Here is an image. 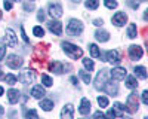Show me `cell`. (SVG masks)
Segmentation results:
<instances>
[{
    "mask_svg": "<svg viewBox=\"0 0 148 119\" xmlns=\"http://www.w3.org/2000/svg\"><path fill=\"white\" fill-rule=\"evenodd\" d=\"M19 98H21V92L18 91V89H9L8 91V100H9V103L10 104H15V103H18L19 101Z\"/></svg>",
    "mask_w": 148,
    "mask_h": 119,
    "instance_id": "cell-17",
    "label": "cell"
},
{
    "mask_svg": "<svg viewBox=\"0 0 148 119\" xmlns=\"http://www.w3.org/2000/svg\"><path fill=\"white\" fill-rule=\"evenodd\" d=\"M24 118L25 119H39V115H37V112L34 109H24Z\"/></svg>",
    "mask_w": 148,
    "mask_h": 119,
    "instance_id": "cell-25",
    "label": "cell"
},
{
    "mask_svg": "<svg viewBox=\"0 0 148 119\" xmlns=\"http://www.w3.org/2000/svg\"><path fill=\"white\" fill-rule=\"evenodd\" d=\"M111 21H113V24L116 27H123L126 24V21H127V15L125 14V12H117Z\"/></svg>",
    "mask_w": 148,
    "mask_h": 119,
    "instance_id": "cell-14",
    "label": "cell"
},
{
    "mask_svg": "<svg viewBox=\"0 0 148 119\" xmlns=\"http://www.w3.org/2000/svg\"><path fill=\"white\" fill-rule=\"evenodd\" d=\"M126 3H127L132 9H138V8H139V2H136V0H126Z\"/></svg>",
    "mask_w": 148,
    "mask_h": 119,
    "instance_id": "cell-36",
    "label": "cell"
},
{
    "mask_svg": "<svg viewBox=\"0 0 148 119\" xmlns=\"http://www.w3.org/2000/svg\"><path fill=\"white\" fill-rule=\"evenodd\" d=\"M95 37L98 42H107V40H110V33L105 30H96Z\"/></svg>",
    "mask_w": 148,
    "mask_h": 119,
    "instance_id": "cell-19",
    "label": "cell"
},
{
    "mask_svg": "<svg viewBox=\"0 0 148 119\" xmlns=\"http://www.w3.org/2000/svg\"><path fill=\"white\" fill-rule=\"evenodd\" d=\"M40 107L45 112H51L53 109V101L52 100H42L40 101Z\"/></svg>",
    "mask_w": 148,
    "mask_h": 119,
    "instance_id": "cell-23",
    "label": "cell"
},
{
    "mask_svg": "<svg viewBox=\"0 0 148 119\" xmlns=\"http://www.w3.org/2000/svg\"><path fill=\"white\" fill-rule=\"evenodd\" d=\"M67 33L70 36H80L83 33V24L79 19H70L67 26Z\"/></svg>",
    "mask_w": 148,
    "mask_h": 119,
    "instance_id": "cell-3",
    "label": "cell"
},
{
    "mask_svg": "<svg viewBox=\"0 0 148 119\" xmlns=\"http://www.w3.org/2000/svg\"><path fill=\"white\" fill-rule=\"evenodd\" d=\"M147 18H148V10H145V14H144V19L147 21Z\"/></svg>",
    "mask_w": 148,
    "mask_h": 119,
    "instance_id": "cell-48",
    "label": "cell"
},
{
    "mask_svg": "<svg viewBox=\"0 0 148 119\" xmlns=\"http://www.w3.org/2000/svg\"><path fill=\"white\" fill-rule=\"evenodd\" d=\"M127 37L129 39L138 37V27H136V24H129V27H127Z\"/></svg>",
    "mask_w": 148,
    "mask_h": 119,
    "instance_id": "cell-22",
    "label": "cell"
},
{
    "mask_svg": "<svg viewBox=\"0 0 148 119\" xmlns=\"http://www.w3.org/2000/svg\"><path fill=\"white\" fill-rule=\"evenodd\" d=\"M6 64H8L10 68H19V67H22V64H24V59H22V57H19V55H16V54H10V55L8 57V59H6Z\"/></svg>",
    "mask_w": 148,
    "mask_h": 119,
    "instance_id": "cell-6",
    "label": "cell"
},
{
    "mask_svg": "<svg viewBox=\"0 0 148 119\" xmlns=\"http://www.w3.org/2000/svg\"><path fill=\"white\" fill-rule=\"evenodd\" d=\"M98 104H99V107H107L108 106V98L104 97V95H99V97H98Z\"/></svg>",
    "mask_w": 148,
    "mask_h": 119,
    "instance_id": "cell-34",
    "label": "cell"
},
{
    "mask_svg": "<svg viewBox=\"0 0 148 119\" xmlns=\"http://www.w3.org/2000/svg\"><path fill=\"white\" fill-rule=\"evenodd\" d=\"M125 119H130V118H125Z\"/></svg>",
    "mask_w": 148,
    "mask_h": 119,
    "instance_id": "cell-54",
    "label": "cell"
},
{
    "mask_svg": "<svg viewBox=\"0 0 148 119\" xmlns=\"http://www.w3.org/2000/svg\"><path fill=\"white\" fill-rule=\"evenodd\" d=\"M61 46H62L64 52H65L70 58H73V59H77V58H80V57L83 55L82 48L73 45V43H70V42H62V43H61Z\"/></svg>",
    "mask_w": 148,
    "mask_h": 119,
    "instance_id": "cell-1",
    "label": "cell"
},
{
    "mask_svg": "<svg viewBox=\"0 0 148 119\" xmlns=\"http://www.w3.org/2000/svg\"><path fill=\"white\" fill-rule=\"evenodd\" d=\"M79 112H80V115H83V116L90 113V101H89L88 98H82L80 107H79Z\"/></svg>",
    "mask_w": 148,
    "mask_h": 119,
    "instance_id": "cell-18",
    "label": "cell"
},
{
    "mask_svg": "<svg viewBox=\"0 0 148 119\" xmlns=\"http://www.w3.org/2000/svg\"><path fill=\"white\" fill-rule=\"evenodd\" d=\"M49 70L56 73V75H61V73H64L65 70H71V66L70 64H62L61 61H53V63L49 64Z\"/></svg>",
    "mask_w": 148,
    "mask_h": 119,
    "instance_id": "cell-7",
    "label": "cell"
},
{
    "mask_svg": "<svg viewBox=\"0 0 148 119\" xmlns=\"http://www.w3.org/2000/svg\"><path fill=\"white\" fill-rule=\"evenodd\" d=\"M21 36H22V40L25 42V43H30V39H28V36L25 34V30H24V26H21Z\"/></svg>",
    "mask_w": 148,
    "mask_h": 119,
    "instance_id": "cell-38",
    "label": "cell"
},
{
    "mask_svg": "<svg viewBox=\"0 0 148 119\" xmlns=\"http://www.w3.org/2000/svg\"><path fill=\"white\" fill-rule=\"evenodd\" d=\"M79 76L83 79L84 83H90V80H92L90 73H88V71H84V70H80V71H79Z\"/></svg>",
    "mask_w": 148,
    "mask_h": 119,
    "instance_id": "cell-27",
    "label": "cell"
},
{
    "mask_svg": "<svg viewBox=\"0 0 148 119\" xmlns=\"http://www.w3.org/2000/svg\"><path fill=\"white\" fill-rule=\"evenodd\" d=\"M3 6H5L6 10H10V9H12V2H10V0H5V2H3Z\"/></svg>",
    "mask_w": 148,
    "mask_h": 119,
    "instance_id": "cell-43",
    "label": "cell"
},
{
    "mask_svg": "<svg viewBox=\"0 0 148 119\" xmlns=\"http://www.w3.org/2000/svg\"><path fill=\"white\" fill-rule=\"evenodd\" d=\"M47 28L51 30L55 36H61L62 34V24H61L58 19H52L47 22Z\"/></svg>",
    "mask_w": 148,
    "mask_h": 119,
    "instance_id": "cell-12",
    "label": "cell"
},
{
    "mask_svg": "<svg viewBox=\"0 0 148 119\" xmlns=\"http://www.w3.org/2000/svg\"><path fill=\"white\" fill-rule=\"evenodd\" d=\"M86 8L88 9H98L99 6V0H86Z\"/></svg>",
    "mask_w": 148,
    "mask_h": 119,
    "instance_id": "cell-28",
    "label": "cell"
},
{
    "mask_svg": "<svg viewBox=\"0 0 148 119\" xmlns=\"http://www.w3.org/2000/svg\"><path fill=\"white\" fill-rule=\"evenodd\" d=\"M104 5L108 9H116L117 8V0H104Z\"/></svg>",
    "mask_w": 148,
    "mask_h": 119,
    "instance_id": "cell-33",
    "label": "cell"
},
{
    "mask_svg": "<svg viewBox=\"0 0 148 119\" xmlns=\"http://www.w3.org/2000/svg\"><path fill=\"white\" fill-rule=\"evenodd\" d=\"M61 119H74V107L73 104H65L61 110Z\"/></svg>",
    "mask_w": 148,
    "mask_h": 119,
    "instance_id": "cell-15",
    "label": "cell"
},
{
    "mask_svg": "<svg viewBox=\"0 0 148 119\" xmlns=\"http://www.w3.org/2000/svg\"><path fill=\"white\" fill-rule=\"evenodd\" d=\"M102 24H104L102 19H93V26H96V27H101Z\"/></svg>",
    "mask_w": 148,
    "mask_h": 119,
    "instance_id": "cell-45",
    "label": "cell"
},
{
    "mask_svg": "<svg viewBox=\"0 0 148 119\" xmlns=\"http://www.w3.org/2000/svg\"><path fill=\"white\" fill-rule=\"evenodd\" d=\"M99 58H102V61H108L113 64H120V61H121L120 54L117 51H107L104 54H99Z\"/></svg>",
    "mask_w": 148,
    "mask_h": 119,
    "instance_id": "cell-4",
    "label": "cell"
},
{
    "mask_svg": "<svg viewBox=\"0 0 148 119\" xmlns=\"http://www.w3.org/2000/svg\"><path fill=\"white\" fill-rule=\"evenodd\" d=\"M0 18H2V12H0Z\"/></svg>",
    "mask_w": 148,
    "mask_h": 119,
    "instance_id": "cell-52",
    "label": "cell"
},
{
    "mask_svg": "<svg viewBox=\"0 0 148 119\" xmlns=\"http://www.w3.org/2000/svg\"><path fill=\"white\" fill-rule=\"evenodd\" d=\"M113 109H114V110H117V112L121 115L123 112L126 110V107H125V104H121V103H114V107H113Z\"/></svg>",
    "mask_w": 148,
    "mask_h": 119,
    "instance_id": "cell-35",
    "label": "cell"
},
{
    "mask_svg": "<svg viewBox=\"0 0 148 119\" xmlns=\"http://www.w3.org/2000/svg\"><path fill=\"white\" fill-rule=\"evenodd\" d=\"M133 71H135V76L139 77V79H147V76H148V73H147V68H145L144 66H136Z\"/></svg>",
    "mask_w": 148,
    "mask_h": 119,
    "instance_id": "cell-21",
    "label": "cell"
},
{
    "mask_svg": "<svg viewBox=\"0 0 148 119\" xmlns=\"http://www.w3.org/2000/svg\"><path fill=\"white\" fill-rule=\"evenodd\" d=\"M108 76H110V70H107V68H102V70H99V73H98V76H96V79H95V88L102 91L104 85L107 83V79H108Z\"/></svg>",
    "mask_w": 148,
    "mask_h": 119,
    "instance_id": "cell-5",
    "label": "cell"
},
{
    "mask_svg": "<svg viewBox=\"0 0 148 119\" xmlns=\"http://www.w3.org/2000/svg\"><path fill=\"white\" fill-rule=\"evenodd\" d=\"M102 91H105L108 95H113V97H116L117 92H119V88H117L116 83H113V82H108V80H107V83L104 85Z\"/></svg>",
    "mask_w": 148,
    "mask_h": 119,
    "instance_id": "cell-16",
    "label": "cell"
},
{
    "mask_svg": "<svg viewBox=\"0 0 148 119\" xmlns=\"http://www.w3.org/2000/svg\"><path fill=\"white\" fill-rule=\"evenodd\" d=\"M30 2H34V0H30Z\"/></svg>",
    "mask_w": 148,
    "mask_h": 119,
    "instance_id": "cell-55",
    "label": "cell"
},
{
    "mask_svg": "<svg viewBox=\"0 0 148 119\" xmlns=\"http://www.w3.org/2000/svg\"><path fill=\"white\" fill-rule=\"evenodd\" d=\"M141 97H142V103L147 106V104H148V91H144Z\"/></svg>",
    "mask_w": 148,
    "mask_h": 119,
    "instance_id": "cell-41",
    "label": "cell"
},
{
    "mask_svg": "<svg viewBox=\"0 0 148 119\" xmlns=\"http://www.w3.org/2000/svg\"><path fill=\"white\" fill-rule=\"evenodd\" d=\"M83 66H84V68L88 70V71H92L93 67H95L93 61H92V59H89V58H84V59H83Z\"/></svg>",
    "mask_w": 148,
    "mask_h": 119,
    "instance_id": "cell-29",
    "label": "cell"
},
{
    "mask_svg": "<svg viewBox=\"0 0 148 119\" xmlns=\"http://www.w3.org/2000/svg\"><path fill=\"white\" fill-rule=\"evenodd\" d=\"M3 91H5V89H3V86H0V95H3Z\"/></svg>",
    "mask_w": 148,
    "mask_h": 119,
    "instance_id": "cell-49",
    "label": "cell"
},
{
    "mask_svg": "<svg viewBox=\"0 0 148 119\" xmlns=\"http://www.w3.org/2000/svg\"><path fill=\"white\" fill-rule=\"evenodd\" d=\"M126 86H127L129 89L138 88V80H136V77H135V76H129V77L126 79Z\"/></svg>",
    "mask_w": 148,
    "mask_h": 119,
    "instance_id": "cell-24",
    "label": "cell"
},
{
    "mask_svg": "<svg viewBox=\"0 0 148 119\" xmlns=\"http://www.w3.org/2000/svg\"><path fill=\"white\" fill-rule=\"evenodd\" d=\"M3 113H5V109H3V107H2V106H0V116H2Z\"/></svg>",
    "mask_w": 148,
    "mask_h": 119,
    "instance_id": "cell-47",
    "label": "cell"
},
{
    "mask_svg": "<svg viewBox=\"0 0 148 119\" xmlns=\"http://www.w3.org/2000/svg\"><path fill=\"white\" fill-rule=\"evenodd\" d=\"M89 51H90V55H92L93 58H99L101 51H99V48H98L95 43H90V45H89Z\"/></svg>",
    "mask_w": 148,
    "mask_h": 119,
    "instance_id": "cell-26",
    "label": "cell"
},
{
    "mask_svg": "<svg viewBox=\"0 0 148 119\" xmlns=\"http://www.w3.org/2000/svg\"><path fill=\"white\" fill-rule=\"evenodd\" d=\"M37 19H39L40 22H42V21H45V10H43V9H40V10H39V14H37Z\"/></svg>",
    "mask_w": 148,
    "mask_h": 119,
    "instance_id": "cell-42",
    "label": "cell"
},
{
    "mask_svg": "<svg viewBox=\"0 0 148 119\" xmlns=\"http://www.w3.org/2000/svg\"><path fill=\"white\" fill-rule=\"evenodd\" d=\"M24 10H25V12L34 10V5H33V3H25V5H24Z\"/></svg>",
    "mask_w": 148,
    "mask_h": 119,
    "instance_id": "cell-40",
    "label": "cell"
},
{
    "mask_svg": "<svg viewBox=\"0 0 148 119\" xmlns=\"http://www.w3.org/2000/svg\"><path fill=\"white\" fill-rule=\"evenodd\" d=\"M42 83L45 86H52L53 85V80L51 76H47V75H42Z\"/></svg>",
    "mask_w": 148,
    "mask_h": 119,
    "instance_id": "cell-30",
    "label": "cell"
},
{
    "mask_svg": "<svg viewBox=\"0 0 148 119\" xmlns=\"http://www.w3.org/2000/svg\"><path fill=\"white\" fill-rule=\"evenodd\" d=\"M126 112L129 113H136L139 109V101H138V94L136 92H130L127 95V100H126Z\"/></svg>",
    "mask_w": 148,
    "mask_h": 119,
    "instance_id": "cell-2",
    "label": "cell"
},
{
    "mask_svg": "<svg viewBox=\"0 0 148 119\" xmlns=\"http://www.w3.org/2000/svg\"><path fill=\"white\" fill-rule=\"evenodd\" d=\"M3 42L6 43V46H10V48H15L18 45V39H16L14 30H10V28L6 30V37L3 39Z\"/></svg>",
    "mask_w": 148,
    "mask_h": 119,
    "instance_id": "cell-11",
    "label": "cell"
},
{
    "mask_svg": "<svg viewBox=\"0 0 148 119\" xmlns=\"http://www.w3.org/2000/svg\"><path fill=\"white\" fill-rule=\"evenodd\" d=\"M71 82H73V85H77V83H79V79L76 77V76H71V79H70Z\"/></svg>",
    "mask_w": 148,
    "mask_h": 119,
    "instance_id": "cell-46",
    "label": "cell"
},
{
    "mask_svg": "<svg viewBox=\"0 0 148 119\" xmlns=\"http://www.w3.org/2000/svg\"><path fill=\"white\" fill-rule=\"evenodd\" d=\"M5 55H6V46H2L0 48V61L5 58Z\"/></svg>",
    "mask_w": 148,
    "mask_h": 119,
    "instance_id": "cell-44",
    "label": "cell"
},
{
    "mask_svg": "<svg viewBox=\"0 0 148 119\" xmlns=\"http://www.w3.org/2000/svg\"><path fill=\"white\" fill-rule=\"evenodd\" d=\"M71 2H74V3H80L82 0H71Z\"/></svg>",
    "mask_w": 148,
    "mask_h": 119,
    "instance_id": "cell-50",
    "label": "cell"
},
{
    "mask_svg": "<svg viewBox=\"0 0 148 119\" xmlns=\"http://www.w3.org/2000/svg\"><path fill=\"white\" fill-rule=\"evenodd\" d=\"M15 2H21V0H15Z\"/></svg>",
    "mask_w": 148,
    "mask_h": 119,
    "instance_id": "cell-53",
    "label": "cell"
},
{
    "mask_svg": "<svg viewBox=\"0 0 148 119\" xmlns=\"http://www.w3.org/2000/svg\"><path fill=\"white\" fill-rule=\"evenodd\" d=\"M3 76V73H2V70H0V77H2Z\"/></svg>",
    "mask_w": 148,
    "mask_h": 119,
    "instance_id": "cell-51",
    "label": "cell"
},
{
    "mask_svg": "<svg viewBox=\"0 0 148 119\" xmlns=\"http://www.w3.org/2000/svg\"><path fill=\"white\" fill-rule=\"evenodd\" d=\"M144 55V51L142 48L138 46V45H130L129 46V57L130 59H133V61H136V59H141Z\"/></svg>",
    "mask_w": 148,
    "mask_h": 119,
    "instance_id": "cell-9",
    "label": "cell"
},
{
    "mask_svg": "<svg viewBox=\"0 0 148 119\" xmlns=\"http://www.w3.org/2000/svg\"><path fill=\"white\" fill-rule=\"evenodd\" d=\"M49 15H51L52 18H61L62 17V6L61 5H58V3H51L49 5Z\"/></svg>",
    "mask_w": 148,
    "mask_h": 119,
    "instance_id": "cell-13",
    "label": "cell"
},
{
    "mask_svg": "<svg viewBox=\"0 0 148 119\" xmlns=\"http://www.w3.org/2000/svg\"><path fill=\"white\" fill-rule=\"evenodd\" d=\"M34 77H36V73H34L33 70H30V68L21 71V75H19V80L24 83V85H28V83H31V82L34 80Z\"/></svg>",
    "mask_w": 148,
    "mask_h": 119,
    "instance_id": "cell-10",
    "label": "cell"
},
{
    "mask_svg": "<svg viewBox=\"0 0 148 119\" xmlns=\"http://www.w3.org/2000/svg\"><path fill=\"white\" fill-rule=\"evenodd\" d=\"M116 116H117V113H116L114 109H110V110L107 112V115H105L107 119H116Z\"/></svg>",
    "mask_w": 148,
    "mask_h": 119,
    "instance_id": "cell-37",
    "label": "cell"
},
{
    "mask_svg": "<svg viewBox=\"0 0 148 119\" xmlns=\"http://www.w3.org/2000/svg\"><path fill=\"white\" fill-rule=\"evenodd\" d=\"M127 75V70L125 67H114L113 70L110 71V76L113 80H123Z\"/></svg>",
    "mask_w": 148,
    "mask_h": 119,
    "instance_id": "cell-8",
    "label": "cell"
},
{
    "mask_svg": "<svg viewBox=\"0 0 148 119\" xmlns=\"http://www.w3.org/2000/svg\"><path fill=\"white\" fill-rule=\"evenodd\" d=\"M31 95L34 98H42L43 95H45V88L42 86V85H36V86H33V89H31Z\"/></svg>",
    "mask_w": 148,
    "mask_h": 119,
    "instance_id": "cell-20",
    "label": "cell"
},
{
    "mask_svg": "<svg viewBox=\"0 0 148 119\" xmlns=\"http://www.w3.org/2000/svg\"><path fill=\"white\" fill-rule=\"evenodd\" d=\"M5 80H6L8 85H15L16 80H18V77H16L15 75H6V76H5Z\"/></svg>",
    "mask_w": 148,
    "mask_h": 119,
    "instance_id": "cell-31",
    "label": "cell"
},
{
    "mask_svg": "<svg viewBox=\"0 0 148 119\" xmlns=\"http://www.w3.org/2000/svg\"><path fill=\"white\" fill-rule=\"evenodd\" d=\"M33 34L36 36V37H43V36H45V30H43L42 27L37 26V27L33 28Z\"/></svg>",
    "mask_w": 148,
    "mask_h": 119,
    "instance_id": "cell-32",
    "label": "cell"
},
{
    "mask_svg": "<svg viewBox=\"0 0 148 119\" xmlns=\"http://www.w3.org/2000/svg\"><path fill=\"white\" fill-rule=\"evenodd\" d=\"M93 119H107V118H105V115L102 112H95L93 113Z\"/></svg>",
    "mask_w": 148,
    "mask_h": 119,
    "instance_id": "cell-39",
    "label": "cell"
}]
</instances>
